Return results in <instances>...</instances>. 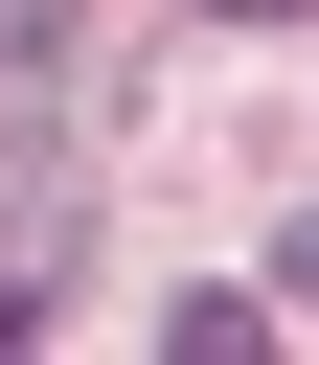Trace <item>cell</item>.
Here are the masks:
<instances>
[{
  "label": "cell",
  "mask_w": 319,
  "mask_h": 365,
  "mask_svg": "<svg viewBox=\"0 0 319 365\" xmlns=\"http://www.w3.org/2000/svg\"><path fill=\"white\" fill-rule=\"evenodd\" d=\"M68 23H91V0H0V68H46V46H68Z\"/></svg>",
  "instance_id": "1"
},
{
  "label": "cell",
  "mask_w": 319,
  "mask_h": 365,
  "mask_svg": "<svg viewBox=\"0 0 319 365\" xmlns=\"http://www.w3.org/2000/svg\"><path fill=\"white\" fill-rule=\"evenodd\" d=\"M273 297H319V228H296V251H273Z\"/></svg>",
  "instance_id": "2"
},
{
  "label": "cell",
  "mask_w": 319,
  "mask_h": 365,
  "mask_svg": "<svg viewBox=\"0 0 319 365\" xmlns=\"http://www.w3.org/2000/svg\"><path fill=\"white\" fill-rule=\"evenodd\" d=\"M228 23H296V0H228Z\"/></svg>",
  "instance_id": "3"
}]
</instances>
